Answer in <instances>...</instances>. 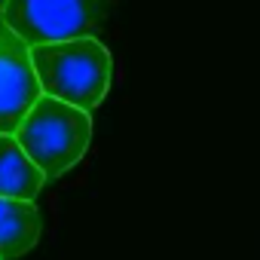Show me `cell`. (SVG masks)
<instances>
[{"mask_svg": "<svg viewBox=\"0 0 260 260\" xmlns=\"http://www.w3.org/2000/svg\"><path fill=\"white\" fill-rule=\"evenodd\" d=\"M28 58L40 92L92 113L113 80L110 49L98 37H74L28 46Z\"/></svg>", "mask_w": 260, "mask_h": 260, "instance_id": "6da1fadb", "label": "cell"}, {"mask_svg": "<svg viewBox=\"0 0 260 260\" xmlns=\"http://www.w3.org/2000/svg\"><path fill=\"white\" fill-rule=\"evenodd\" d=\"M40 239V211L31 199L0 196V260L28 254Z\"/></svg>", "mask_w": 260, "mask_h": 260, "instance_id": "5b68a950", "label": "cell"}, {"mask_svg": "<svg viewBox=\"0 0 260 260\" xmlns=\"http://www.w3.org/2000/svg\"><path fill=\"white\" fill-rule=\"evenodd\" d=\"M40 95L25 40L0 22V135H13Z\"/></svg>", "mask_w": 260, "mask_h": 260, "instance_id": "277c9868", "label": "cell"}, {"mask_svg": "<svg viewBox=\"0 0 260 260\" xmlns=\"http://www.w3.org/2000/svg\"><path fill=\"white\" fill-rule=\"evenodd\" d=\"M46 178L43 172L25 156L13 135H0V196L10 199H37Z\"/></svg>", "mask_w": 260, "mask_h": 260, "instance_id": "8992f818", "label": "cell"}, {"mask_svg": "<svg viewBox=\"0 0 260 260\" xmlns=\"http://www.w3.org/2000/svg\"><path fill=\"white\" fill-rule=\"evenodd\" d=\"M13 138L49 181L64 175L86 156L92 141V116L74 104L40 95L22 116Z\"/></svg>", "mask_w": 260, "mask_h": 260, "instance_id": "7a4b0ae2", "label": "cell"}, {"mask_svg": "<svg viewBox=\"0 0 260 260\" xmlns=\"http://www.w3.org/2000/svg\"><path fill=\"white\" fill-rule=\"evenodd\" d=\"M107 13L110 0H7L0 22L16 31L25 46H37L52 40L98 37Z\"/></svg>", "mask_w": 260, "mask_h": 260, "instance_id": "3957f363", "label": "cell"}, {"mask_svg": "<svg viewBox=\"0 0 260 260\" xmlns=\"http://www.w3.org/2000/svg\"><path fill=\"white\" fill-rule=\"evenodd\" d=\"M4 7H7V0H0V16H4Z\"/></svg>", "mask_w": 260, "mask_h": 260, "instance_id": "52a82bcc", "label": "cell"}]
</instances>
